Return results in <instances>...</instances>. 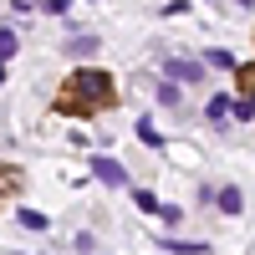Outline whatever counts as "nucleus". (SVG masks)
<instances>
[{"label": "nucleus", "instance_id": "nucleus-1", "mask_svg": "<svg viewBox=\"0 0 255 255\" xmlns=\"http://www.w3.org/2000/svg\"><path fill=\"white\" fill-rule=\"evenodd\" d=\"M102 102H113V82L102 77V72H77L67 82L61 108H102Z\"/></svg>", "mask_w": 255, "mask_h": 255}, {"label": "nucleus", "instance_id": "nucleus-2", "mask_svg": "<svg viewBox=\"0 0 255 255\" xmlns=\"http://www.w3.org/2000/svg\"><path fill=\"white\" fill-rule=\"evenodd\" d=\"M92 179H102V184H128V174H123V163H113V158H92Z\"/></svg>", "mask_w": 255, "mask_h": 255}, {"label": "nucleus", "instance_id": "nucleus-3", "mask_svg": "<svg viewBox=\"0 0 255 255\" xmlns=\"http://www.w3.org/2000/svg\"><path fill=\"white\" fill-rule=\"evenodd\" d=\"M168 77H179V82H199V67H194V61H168Z\"/></svg>", "mask_w": 255, "mask_h": 255}, {"label": "nucleus", "instance_id": "nucleus-4", "mask_svg": "<svg viewBox=\"0 0 255 255\" xmlns=\"http://www.w3.org/2000/svg\"><path fill=\"white\" fill-rule=\"evenodd\" d=\"M240 189H220V209H225V215H240Z\"/></svg>", "mask_w": 255, "mask_h": 255}, {"label": "nucleus", "instance_id": "nucleus-5", "mask_svg": "<svg viewBox=\"0 0 255 255\" xmlns=\"http://www.w3.org/2000/svg\"><path fill=\"white\" fill-rule=\"evenodd\" d=\"M138 138H143V143H148V148H158V143H163V138H158V128H153V123H148V118H143V123H138Z\"/></svg>", "mask_w": 255, "mask_h": 255}, {"label": "nucleus", "instance_id": "nucleus-6", "mask_svg": "<svg viewBox=\"0 0 255 255\" xmlns=\"http://www.w3.org/2000/svg\"><path fill=\"white\" fill-rule=\"evenodd\" d=\"M20 225H26V230H46V215H36V209H20V215H15Z\"/></svg>", "mask_w": 255, "mask_h": 255}, {"label": "nucleus", "instance_id": "nucleus-7", "mask_svg": "<svg viewBox=\"0 0 255 255\" xmlns=\"http://www.w3.org/2000/svg\"><path fill=\"white\" fill-rule=\"evenodd\" d=\"M67 51H72V56H87V51H97V41H92V36H77Z\"/></svg>", "mask_w": 255, "mask_h": 255}, {"label": "nucleus", "instance_id": "nucleus-8", "mask_svg": "<svg viewBox=\"0 0 255 255\" xmlns=\"http://www.w3.org/2000/svg\"><path fill=\"white\" fill-rule=\"evenodd\" d=\"M204 113H209V123H215V118L230 113V102H225V97H209V108H204Z\"/></svg>", "mask_w": 255, "mask_h": 255}, {"label": "nucleus", "instance_id": "nucleus-9", "mask_svg": "<svg viewBox=\"0 0 255 255\" xmlns=\"http://www.w3.org/2000/svg\"><path fill=\"white\" fill-rule=\"evenodd\" d=\"M209 67H225V72H230V67H235V56H230V51H209Z\"/></svg>", "mask_w": 255, "mask_h": 255}, {"label": "nucleus", "instance_id": "nucleus-10", "mask_svg": "<svg viewBox=\"0 0 255 255\" xmlns=\"http://www.w3.org/2000/svg\"><path fill=\"white\" fill-rule=\"evenodd\" d=\"M0 56H15V36L10 31H0Z\"/></svg>", "mask_w": 255, "mask_h": 255}, {"label": "nucleus", "instance_id": "nucleus-11", "mask_svg": "<svg viewBox=\"0 0 255 255\" xmlns=\"http://www.w3.org/2000/svg\"><path fill=\"white\" fill-rule=\"evenodd\" d=\"M240 87H245V92H255V67H245V72H240Z\"/></svg>", "mask_w": 255, "mask_h": 255}, {"label": "nucleus", "instance_id": "nucleus-12", "mask_svg": "<svg viewBox=\"0 0 255 255\" xmlns=\"http://www.w3.org/2000/svg\"><path fill=\"white\" fill-rule=\"evenodd\" d=\"M31 5H36V0H15V10H31Z\"/></svg>", "mask_w": 255, "mask_h": 255}]
</instances>
